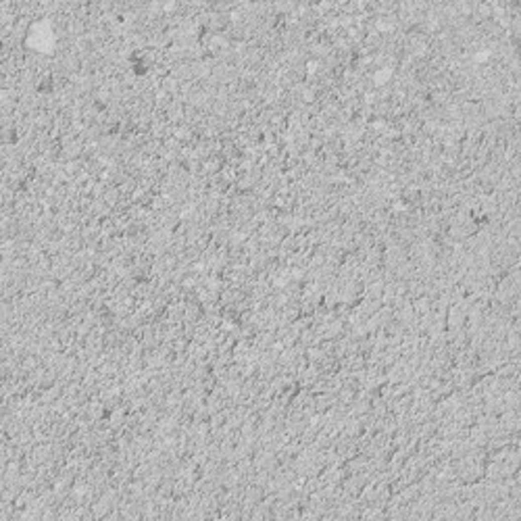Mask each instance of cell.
<instances>
[{"instance_id":"1","label":"cell","mask_w":521,"mask_h":521,"mask_svg":"<svg viewBox=\"0 0 521 521\" xmlns=\"http://www.w3.org/2000/svg\"><path fill=\"white\" fill-rule=\"evenodd\" d=\"M0 46H3V44H0Z\"/></svg>"}]
</instances>
